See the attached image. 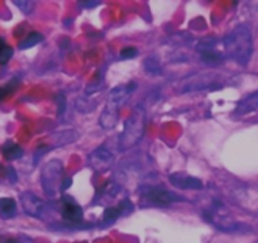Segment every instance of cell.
<instances>
[{
    "label": "cell",
    "instance_id": "6da1fadb",
    "mask_svg": "<svg viewBox=\"0 0 258 243\" xmlns=\"http://www.w3.org/2000/svg\"><path fill=\"white\" fill-rule=\"evenodd\" d=\"M224 56L240 66H247L253 53V37L247 24H238L223 38Z\"/></svg>",
    "mask_w": 258,
    "mask_h": 243
},
{
    "label": "cell",
    "instance_id": "7a4b0ae2",
    "mask_svg": "<svg viewBox=\"0 0 258 243\" xmlns=\"http://www.w3.org/2000/svg\"><path fill=\"white\" fill-rule=\"evenodd\" d=\"M137 86V84L131 81L128 84L118 85L111 89V91L109 93L108 101H106L105 106L100 114V118H99V125L101 128L113 130L118 125L119 116H120V108L125 104L129 96L135 93Z\"/></svg>",
    "mask_w": 258,
    "mask_h": 243
},
{
    "label": "cell",
    "instance_id": "3957f363",
    "mask_svg": "<svg viewBox=\"0 0 258 243\" xmlns=\"http://www.w3.org/2000/svg\"><path fill=\"white\" fill-rule=\"evenodd\" d=\"M147 114L142 105L133 108L131 115L124 122V127L119 136L118 150L119 152H125L142 141L146 133V123H147Z\"/></svg>",
    "mask_w": 258,
    "mask_h": 243
},
{
    "label": "cell",
    "instance_id": "277c9868",
    "mask_svg": "<svg viewBox=\"0 0 258 243\" xmlns=\"http://www.w3.org/2000/svg\"><path fill=\"white\" fill-rule=\"evenodd\" d=\"M140 199L145 207H170L173 203L186 202V199L176 193L158 185H142L140 188Z\"/></svg>",
    "mask_w": 258,
    "mask_h": 243
},
{
    "label": "cell",
    "instance_id": "5b68a950",
    "mask_svg": "<svg viewBox=\"0 0 258 243\" xmlns=\"http://www.w3.org/2000/svg\"><path fill=\"white\" fill-rule=\"evenodd\" d=\"M63 181V163L59 160H51L42 167L41 184L47 197L53 198L61 193Z\"/></svg>",
    "mask_w": 258,
    "mask_h": 243
},
{
    "label": "cell",
    "instance_id": "8992f818",
    "mask_svg": "<svg viewBox=\"0 0 258 243\" xmlns=\"http://www.w3.org/2000/svg\"><path fill=\"white\" fill-rule=\"evenodd\" d=\"M227 209H225L224 204L222 202L215 200L209 208L203 212V218L210 224L215 225L222 232H234V230L239 229V223L234 222L230 219L229 215L227 214Z\"/></svg>",
    "mask_w": 258,
    "mask_h": 243
},
{
    "label": "cell",
    "instance_id": "52a82bcc",
    "mask_svg": "<svg viewBox=\"0 0 258 243\" xmlns=\"http://www.w3.org/2000/svg\"><path fill=\"white\" fill-rule=\"evenodd\" d=\"M222 88L214 74H195L181 80L178 93H194L203 90H217Z\"/></svg>",
    "mask_w": 258,
    "mask_h": 243
},
{
    "label": "cell",
    "instance_id": "ba28073f",
    "mask_svg": "<svg viewBox=\"0 0 258 243\" xmlns=\"http://www.w3.org/2000/svg\"><path fill=\"white\" fill-rule=\"evenodd\" d=\"M114 160H115V157H114L113 153L106 150L104 146H100L88 156V166L96 173H105L110 170Z\"/></svg>",
    "mask_w": 258,
    "mask_h": 243
},
{
    "label": "cell",
    "instance_id": "9c48e42d",
    "mask_svg": "<svg viewBox=\"0 0 258 243\" xmlns=\"http://www.w3.org/2000/svg\"><path fill=\"white\" fill-rule=\"evenodd\" d=\"M214 38L203 39L198 44V52L200 54L202 63L208 66H219L224 63V53L215 48L217 42L213 41Z\"/></svg>",
    "mask_w": 258,
    "mask_h": 243
},
{
    "label": "cell",
    "instance_id": "30bf717a",
    "mask_svg": "<svg viewBox=\"0 0 258 243\" xmlns=\"http://www.w3.org/2000/svg\"><path fill=\"white\" fill-rule=\"evenodd\" d=\"M61 217L69 224H81L84 220V210L75 200L68 195L61 198Z\"/></svg>",
    "mask_w": 258,
    "mask_h": 243
},
{
    "label": "cell",
    "instance_id": "8fae6325",
    "mask_svg": "<svg viewBox=\"0 0 258 243\" xmlns=\"http://www.w3.org/2000/svg\"><path fill=\"white\" fill-rule=\"evenodd\" d=\"M19 200H21L22 208H23L24 213L27 215L38 218V219L43 218V214L46 213L47 209V205L41 198H38L36 194H33L31 192H24L19 197Z\"/></svg>",
    "mask_w": 258,
    "mask_h": 243
},
{
    "label": "cell",
    "instance_id": "7c38bea8",
    "mask_svg": "<svg viewBox=\"0 0 258 243\" xmlns=\"http://www.w3.org/2000/svg\"><path fill=\"white\" fill-rule=\"evenodd\" d=\"M171 185L180 190H202L204 188L203 181L185 172H173L168 176Z\"/></svg>",
    "mask_w": 258,
    "mask_h": 243
},
{
    "label": "cell",
    "instance_id": "4fadbf2b",
    "mask_svg": "<svg viewBox=\"0 0 258 243\" xmlns=\"http://www.w3.org/2000/svg\"><path fill=\"white\" fill-rule=\"evenodd\" d=\"M258 109V91L250 93L240 99L234 108L235 115H245V114L253 113Z\"/></svg>",
    "mask_w": 258,
    "mask_h": 243
},
{
    "label": "cell",
    "instance_id": "5bb4252c",
    "mask_svg": "<svg viewBox=\"0 0 258 243\" xmlns=\"http://www.w3.org/2000/svg\"><path fill=\"white\" fill-rule=\"evenodd\" d=\"M2 153L6 157V160L8 161H14V160H19V158L23 156L24 151L23 148L21 147L17 143L12 142V141H7L6 143L2 147Z\"/></svg>",
    "mask_w": 258,
    "mask_h": 243
},
{
    "label": "cell",
    "instance_id": "9a60e30c",
    "mask_svg": "<svg viewBox=\"0 0 258 243\" xmlns=\"http://www.w3.org/2000/svg\"><path fill=\"white\" fill-rule=\"evenodd\" d=\"M17 214V203L12 198H0V217L11 219Z\"/></svg>",
    "mask_w": 258,
    "mask_h": 243
},
{
    "label": "cell",
    "instance_id": "2e32d148",
    "mask_svg": "<svg viewBox=\"0 0 258 243\" xmlns=\"http://www.w3.org/2000/svg\"><path fill=\"white\" fill-rule=\"evenodd\" d=\"M44 41V36L42 33H39V32H31V33L28 34V36L26 37L24 39H22L21 42H19L18 44V48L19 49H28V48H32V47L37 46V44L42 43V42Z\"/></svg>",
    "mask_w": 258,
    "mask_h": 243
},
{
    "label": "cell",
    "instance_id": "e0dca14e",
    "mask_svg": "<svg viewBox=\"0 0 258 243\" xmlns=\"http://www.w3.org/2000/svg\"><path fill=\"white\" fill-rule=\"evenodd\" d=\"M143 66H145V70L147 71L148 74H151V75L158 76V75H162L163 74L162 66H161V64H160V59H158L156 56L147 57V58L145 59V64H143Z\"/></svg>",
    "mask_w": 258,
    "mask_h": 243
},
{
    "label": "cell",
    "instance_id": "ac0fdd59",
    "mask_svg": "<svg viewBox=\"0 0 258 243\" xmlns=\"http://www.w3.org/2000/svg\"><path fill=\"white\" fill-rule=\"evenodd\" d=\"M124 213L121 210V208L119 207V204L116 207H109L104 210L103 213V223L105 224H111V223L115 222L118 218L123 217Z\"/></svg>",
    "mask_w": 258,
    "mask_h": 243
},
{
    "label": "cell",
    "instance_id": "d6986e66",
    "mask_svg": "<svg viewBox=\"0 0 258 243\" xmlns=\"http://www.w3.org/2000/svg\"><path fill=\"white\" fill-rule=\"evenodd\" d=\"M13 48L6 43V39L0 37V65H7L13 57Z\"/></svg>",
    "mask_w": 258,
    "mask_h": 243
},
{
    "label": "cell",
    "instance_id": "ffe728a7",
    "mask_svg": "<svg viewBox=\"0 0 258 243\" xmlns=\"http://www.w3.org/2000/svg\"><path fill=\"white\" fill-rule=\"evenodd\" d=\"M19 85V79L16 78L13 80L9 81V84H7L4 88H0V100L4 98H7L8 95H11L14 90L17 89V86Z\"/></svg>",
    "mask_w": 258,
    "mask_h": 243
},
{
    "label": "cell",
    "instance_id": "44dd1931",
    "mask_svg": "<svg viewBox=\"0 0 258 243\" xmlns=\"http://www.w3.org/2000/svg\"><path fill=\"white\" fill-rule=\"evenodd\" d=\"M137 56H138V49L133 46L124 47V48H121L120 51V57L123 59H131V58H135V57Z\"/></svg>",
    "mask_w": 258,
    "mask_h": 243
},
{
    "label": "cell",
    "instance_id": "7402d4cb",
    "mask_svg": "<svg viewBox=\"0 0 258 243\" xmlns=\"http://www.w3.org/2000/svg\"><path fill=\"white\" fill-rule=\"evenodd\" d=\"M14 6L18 7L24 14H29L32 13L33 8L36 7V3L34 2H27L26 0V2H14Z\"/></svg>",
    "mask_w": 258,
    "mask_h": 243
},
{
    "label": "cell",
    "instance_id": "603a6c76",
    "mask_svg": "<svg viewBox=\"0 0 258 243\" xmlns=\"http://www.w3.org/2000/svg\"><path fill=\"white\" fill-rule=\"evenodd\" d=\"M66 110V98L63 94H58L57 95V114L62 115Z\"/></svg>",
    "mask_w": 258,
    "mask_h": 243
},
{
    "label": "cell",
    "instance_id": "cb8c5ba5",
    "mask_svg": "<svg viewBox=\"0 0 258 243\" xmlns=\"http://www.w3.org/2000/svg\"><path fill=\"white\" fill-rule=\"evenodd\" d=\"M71 183H73V180H71L70 177L63 178V181H62V187H61V194H63V193L71 187Z\"/></svg>",
    "mask_w": 258,
    "mask_h": 243
},
{
    "label": "cell",
    "instance_id": "d4e9b609",
    "mask_svg": "<svg viewBox=\"0 0 258 243\" xmlns=\"http://www.w3.org/2000/svg\"><path fill=\"white\" fill-rule=\"evenodd\" d=\"M80 4L81 7H84V8H94V7H96V6H100V2H81V3H79Z\"/></svg>",
    "mask_w": 258,
    "mask_h": 243
},
{
    "label": "cell",
    "instance_id": "484cf974",
    "mask_svg": "<svg viewBox=\"0 0 258 243\" xmlns=\"http://www.w3.org/2000/svg\"><path fill=\"white\" fill-rule=\"evenodd\" d=\"M8 171H9V173H8V175H9V178H11V181H12V183H13V184H14V183H16V181H17V173H16V170H14L13 167H8Z\"/></svg>",
    "mask_w": 258,
    "mask_h": 243
}]
</instances>
